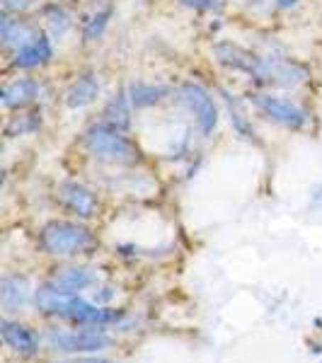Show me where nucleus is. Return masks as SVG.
<instances>
[{"mask_svg": "<svg viewBox=\"0 0 322 363\" xmlns=\"http://www.w3.org/2000/svg\"><path fill=\"white\" fill-rule=\"evenodd\" d=\"M85 153L97 160L99 165L112 167H136L143 162L138 143L121 128H114L104 121H95L83 131L80 136Z\"/></svg>", "mask_w": 322, "mask_h": 363, "instance_id": "nucleus-1", "label": "nucleus"}, {"mask_svg": "<svg viewBox=\"0 0 322 363\" xmlns=\"http://www.w3.org/2000/svg\"><path fill=\"white\" fill-rule=\"evenodd\" d=\"M34 303L37 308L46 315H56V318L78 322V325H109L121 318V313L116 310L99 308L95 303H87L85 298H80L78 294H68V291H58L54 286H42V289L34 294Z\"/></svg>", "mask_w": 322, "mask_h": 363, "instance_id": "nucleus-2", "label": "nucleus"}, {"mask_svg": "<svg viewBox=\"0 0 322 363\" xmlns=\"http://www.w3.org/2000/svg\"><path fill=\"white\" fill-rule=\"evenodd\" d=\"M97 245L95 233L90 230L80 220H49L39 230V247L42 252L58 259H68V257L78 255H90Z\"/></svg>", "mask_w": 322, "mask_h": 363, "instance_id": "nucleus-3", "label": "nucleus"}, {"mask_svg": "<svg viewBox=\"0 0 322 363\" xmlns=\"http://www.w3.org/2000/svg\"><path fill=\"white\" fill-rule=\"evenodd\" d=\"M248 104L252 107V112L257 116H262L269 124L284 128V131H306L313 121V116L301 102L296 99L279 95V92H269V90H255L250 92Z\"/></svg>", "mask_w": 322, "mask_h": 363, "instance_id": "nucleus-4", "label": "nucleus"}, {"mask_svg": "<svg viewBox=\"0 0 322 363\" xmlns=\"http://www.w3.org/2000/svg\"><path fill=\"white\" fill-rule=\"evenodd\" d=\"M174 99L191 116V124H194V128L204 138H211L218 131L221 107L209 87H204L196 80H182L174 87Z\"/></svg>", "mask_w": 322, "mask_h": 363, "instance_id": "nucleus-5", "label": "nucleus"}, {"mask_svg": "<svg viewBox=\"0 0 322 363\" xmlns=\"http://www.w3.org/2000/svg\"><path fill=\"white\" fill-rule=\"evenodd\" d=\"M310 78H313V70L298 58L260 56L250 80H255L262 87H274V90H296V87L306 85Z\"/></svg>", "mask_w": 322, "mask_h": 363, "instance_id": "nucleus-6", "label": "nucleus"}, {"mask_svg": "<svg viewBox=\"0 0 322 363\" xmlns=\"http://www.w3.org/2000/svg\"><path fill=\"white\" fill-rule=\"evenodd\" d=\"M44 344L51 351L61 354H95L112 344L104 330H49L44 335Z\"/></svg>", "mask_w": 322, "mask_h": 363, "instance_id": "nucleus-7", "label": "nucleus"}, {"mask_svg": "<svg viewBox=\"0 0 322 363\" xmlns=\"http://www.w3.org/2000/svg\"><path fill=\"white\" fill-rule=\"evenodd\" d=\"M54 196H56L58 206H61L63 211H68L70 216H75L78 220L95 218L97 211H99L97 194L90 189V186H85L83 182H75V179L58 182Z\"/></svg>", "mask_w": 322, "mask_h": 363, "instance_id": "nucleus-8", "label": "nucleus"}, {"mask_svg": "<svg viewBox=\"0 0 322 363\" xmlns=\"http://www.w3.org/2000/svg\"><path fill=\"white\" fill-rule=\"evenodd\" d=\"M54 56H56L54 39L39 27V32L34 34L27 44H22L20 49L8 56V61H10V68L20 70V73H29V70H42L46 66H51Z\"/></svg>", "mask_w": 322, "mask_h": 363, "instance_id": "nucleus-9", "label": "nucleus"}, {"mask_svg": "<svg viewBox=\"0 0 322 363\" xmlns=\"http://www.w3.org/2000/svg\"><path fill=\"white\" fill-rule=\"evenodd\" d=\"M44 83L34 75H17L0 87V104L5 112H22L42 102Z\"/></svg>", "mask_w": 322, "mask_h": 363, "instance_id": "nucleus-10", "label": "nucleus"}, {"mask_svg": "<svg viewBox=\"0 0 322 363\" xmlns=\"http://www.w3.org/2000/svg\"><path fill=\"white\" fill-rule=\"evenodd\" d=\"M99 95H102V78L97 70H83L68 83L66 92H63V104L73 112L85 109L90 104H95Z\"/></svg>", "mask_w": 322, "mask_h": 363, "instance_id": "nucleus-11", "label": "nucleus"}, {"mask_svg": "<svg viewBox=\"0 0 322 363\" xmlns=\"http://www.w3.org/2000/svg\"><path fill=\"white\" fill-rule=\"evenodd\" d=\"M218 95H221V102H223L228 121H231V128L235 131V136L248 140V143H252V145H262V138H260V133H257L252 119H250V112L243 99H240L235 92L228 90V87H218Z\"/></svg>", "mask_w": 322, "mask_h": 363, "instance_id": "nucleus-12", "label": "nucleus"}, {"mask_svg": "<svg viewBox=\"0 0 322 363\" xmlns=\"http://www.w3.org/2000/svg\"><path fill=\"white\" fill-rule=\"evenodd\" d=\"M211 54H213L216 63H221V66L233 70V73L248 75V78H252L257 58H260L250 49H245V46H240L235 42H226V39L223 42H216L213 49H211Z\"/></svg>", "mask_w": 322, "mask_h": 363, "instance_id": "nucleus-13", "label": "nucleus"}, {"mask_svg": "<svg viewBox=\"0 0 322 363\" xmlns=\"http://www.w3.org/2000/svg\"><path fill=\"white\" fill-rule=\"evenodd\" d=\"M114 0H90V10L80 20V37L85 44H95L104 37V32L112 25Z\"/></svg>", "mask_w": 322, "mask_h": 363, "instance_id": "nucleus-14", "label": "nucleus"}, {"mask_svg": "<svg viewBox=\"0 0 322 363\" xmlns=\"http://www.w3.org/2000/svg\"><path fill=\"white\" fill-rule=\"evenodd\" d=\"M37 32L39 25H32L25 15L3 13V17H0V46L8 56L20 49L22 44H27Z\"/></svg>", "mask_w": 322, "mask_h": 363, "instance_id": "nucleus-15", "label": "nucleus"}, {"mask_svg": "<svg viewBox=\"0 0 322 363\" xmlns=\"http://www.w3.org/2000/svg\"><path fill=\"white\" fill-rule=\"evenodd\" d=\"M126 92H128V99H131L136 112L160 107V104H165L167 99L174 97V90L170 85L148 83V80H133V83L126 85Z\"/></svg>", "mask_w": 322, "mask_h": 363, "instance_id": "nucleus-16", "label": "nucleus"}, {"mask_svg": "<svg viewBox=\"0 0 322 363\" xmlns=\"http://www.w3.org/2000/svg\"><path fill=\"white\" fill-rule=\"evenodd\" d=\"M133 112H136V109H133L131 99H128L126 87H121V90L112 92V95L104 99L102 112H99V121H104V124L121 128V131L128 133L133 126Z\"/></svg>", "mask_w": 322, "mask_h": 363, "instance_id": "nucleus-17", "label": "nucleus"}, {"mask_svg": "<svg viewBox=\"0 0 322 363\" xmlns=\"http://www.w3.org/2000/svg\"><path fill=\"white\" fill-rule=\"evenodd\" d=\"M39 15H42V22H44V32L49 34L54 42H63V39H66L68 34L73 32L75 27H78V22H75L73 13H70L68 8H63L61 3H46V5H42Z\"/></svg>", "mask_w": 322, "mask_h": 363, "instance_id": "nucleus-18", "label": "nucleus"}, {"mask_svg": "<svg viewBox=\"0 0 322 363\" xmlns=\"http://www.w3.org/2000/svg\"><path fill=\"white\" fill-rule=\"evenodd\" d=\"M0 335H3V342L8 344V349H13L20 356H34L39 351V339L20 322L5 318L0 322Z\"/></svg>", "mask_w": 322, "mask_h": 363, "instance_id": "nucleus-19", "label": "nucleus"}, {"mask_svg": "<svg viewBox=\"0 0 322 363\" xmlns=\"http://www.w3.org/2000/svg\"><path fill=\"white\" fill-rule=\"evenodd\" d=\"M97 281V269L92 267H63L58 269L54 277L49 279V286L58 291H68V294H78Z\"/></svg>", "mask_w": 322, "mask_h": 363, "instance_id": "nucleus-20", "label": "nucleus"}, {"mask_svg": "<svg viewBox=\"0 0 322 363\" xmlns=\"http://www.w3.org/2000/svg\"><path fill=\"white\" fill-rule=\"evenodd\" d=\"M32 298V286H29L27 277L20 274H8L0 281V301H3L5 310H20L25 308Z\"/></svg>", "mask_w": 322, "mask_h": 363, "instance_id": "nucleus-21", "label": "nucleus"}, {"mask_svg": "<svg viewBox=\"0 0 322 363\" xmlns=\"http://www.w3.org/2000/svg\"><path fill=\"white\" fill-rule=\"evenodd\" d=\"M44 126L42 109H22V112H13V116L5 124V136L8 138H22V136H37Z\"/></svg>", "mask_w": 322, "mask_h": 363, "instance_id": "nucleus-22", "label": "nucleus"}, {"mask_svg": "<svg viewBox=\"0 0 322 363\" xmlns=\"http://www.w3.org/2000/svg\"><path fill=\"white\" fill-rule=\"evenodd\" d=\"M187 10H194V13H218L223 8V0H174Z\"/></svg>", "mask_w": 322, "mask_h": 363, "instance_id": "nucleus-23", "label": "nucleus"}, {"mask_svg": "<svg viewBox=\"0 0 322 363\" xmlns=\"http://www.w3.org/2000/svg\"><path fill=\"white\" fill-rule=\"evenodd\" d=\"M37 5V0H3V13L25 15Z\"/></svg>", "mask_w": 322, "mask_h": 363, "instance_id": "nucleus-24", "label": "nucleus"}, {"mask_svg": "<svg viewBox=\"0 0 322 363\" xmlns=\"http://www.w3.org/2000/svg\"><path fill=\"white\" fill-rule=\"evenodd\" d=\"M301 5V0H274V8L281 10V13H291Z\"/></svg>", "mask_w": 322, "mask_h": 363, "instance_id": "nucleus-25", "label": "nucleus"}, {"mask_svg": "<svg viewBox=\"0 0 322 363\" xmlns=\"http://www.w3.org/2000/svg\"><path fill=\"white\" fill-rule=\"evenodd\" d=\"M66 363H112V361H104V359H78V361H66Z\"/></svg>", "mask_w": 322, "mask_h": 363, "instance_id": "nucleus-26", "label": "nucleus"}, {"mask_svg": "<svg viewBox=\"0 0 322 363\" xmlns=\"http://www.w3.org/2000/svg\"><path fill=\"white\" fill-rule=\"evenodd\" d=\"M315 206H322V184L318 186V191H315V199H313Z\"/></svg>", "mask_w": 322, "mask_h": 363, "instance_id": "nucleus-27", "label": "nucleus"}]
</instances>
